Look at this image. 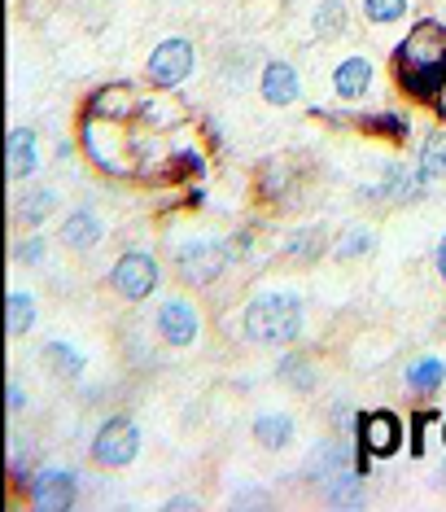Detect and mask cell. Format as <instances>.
I'll use <instances>...</instances> for the list:
<instances>
[{
    "label": "cell",
    "instance_id": "6da1fadb",
    "mask_svg": "<svg viewBox=\"0 0 446 512\" xmlns=\"http://www.w3.org/2000/svg\"><path fill=\"white\" fill-rule=\"evenodd\" d=\"M442 75H446V27L442 22H420L403 40V49H398V79H403L407 92L429 97V92H438Z\"/></svg>",
    "mask_w": 446,
    "mask_h": 512
},
{
    "label": "cell",
    "instance_id": "7a4b0ae2",
    "mask_svg": "<svg viewBox=\"0 0 446 512\" xmlns=\"http://www.w3.org/2000/svg\"><path fill=\"white\" fill-rule=\"evenodd\" d=\"M245 333L263 346L293 342V333H298V302L280 298V294H267V298L250 302V311H245Z\"/></svg>",
    "mask_w": 446,
    "mask_h": 512
},
{
    "label": "cell",
    "instance_id": "3957f363",
    "mask_svg": "<svg viewBox=\"0 0 446 512\" xmlns=\"http://www.w3.org/2000/svg\"><path fill=\"white\" fill-rule=\"evenodd\" d=\"M189 71H193V44L189 40H167L154 49V57H149V79L162 88L184 84Z\"/></svg>",
    "mask_w": 446,
    "mask_h": 512
},
{
    "label": "cell",
    "instance_id": "277c9868",
    "mask_svg": "<svg viewBox=\"0 0 446 512\" xmlns=\"http://www.w3.org/2000/svg\"><path fill=\"white\" fill-rule=\"evenodd\" d=\"M136 447H140V434L132 421H110L101 425L97 442H92V456L101 464H110V469H119V464H132L136 460Z\"/></svg>",
    "mask_w": 446,
    "mask_h": 512
},
{
    "label": "cell",
    "instance_id": "5b68a950",
    "mask_svg": "<svg viewBox=\"0 0 446 512\" xmlns=\"http://www.w3.org/2000/svg\"><path fill=\"white\" fill-rule=\"evenodd\" d=\"M158 285V263L149 259V254H123L119 267H114V289H119L123 298H149Z\"/></svg>",
    "mask_w": 446,
    "mask_h": 512
},
{
    "label": "cell",
    "instance_id": "8992f818",
    "mask_svg": "<svg viewBox=\"0 0 446 512\" xmlns=\"http://www.w3.org/2000/svg\"><path fill=\"white\" fill-rule=\"evenodd\" d=\"M363 447L368 456H394L403 447V425H398L394 412H372L363 416Z\"/></svg>",
    "mask_w": 446,
    "mask_h": 512
},
{
    "label": "cell",
    "instance_id": "52a82bcc",
    "mask_svg": "<svg viewBox=\"0 0 446 512\" xmlns=\"http://www.w3.org/2000/svg\"><path fill=\"white\" fill-rule=\"evenodd\" d=\"M175 259H180L184 267V276L189 281H215L219 276V267H223V250L215 246V241H193V246H184V250H175Z\"/></svg>",
    "mask_w": 446,
    "mask_h": 512
},
{
    "label": "cell",
    "instance_id": "ba28073f",
    "mask_svg": "<svg viewBox=\"0 0 446 512\" xmlns=\"http://www.w3.org/2000/svg\"><path fill=\"white\" fill-rule=\"evenodd\" d=\"M158 329L167 342L175 346H189L193 337H197V316H193V307L184 298H171V302H162V311H158Z\"/></svg>",
    "mask_w": 446,
    "mask_h": 512
},
{
    "label": "cell",
    "instance_id": "9c48e42d",
    "mask_svg": "<svg viewBox=\"0 0 446 512\" xmlns=\"http://www.w3.org/2000/svg\"><path fill=\"white\" fill-rule=\"evenodd\" d=\"M372 84V62L368 57H346L342 66H337V75H333V88H337V97H363Z\"/></svg>",
    "mask_w": 446,
    "mask_h": 512
},
{
    "label": "cell",
    "instance_id": "30bf717a",
    "mask_svg": "<svg viewBox=\"0 0 446 512\" xmlns=\"http://www.w3.org/2000/svg\"><path fill=\"white\" fill-rule=\"evenodd\" d=\"M263 97L272 101V106H289V101H298V71H293L289 62H272L263 75Z\"/></svg>",
    "mask_w": 446,
    "mask_h": 512
},
{
    "label": "cell",
    "instance_id": "8fae6325",
    "mask_svg": "<svg viewBox=\"0 0 446 512\" xmlns=\"http://www.w3.org/2000/svg\"><path fill=\"white\" fill-rule=\"evenodd\" d=\"M70 499H75V477L70 473H40V482H35V504L40 508H66Z\"/></svg>",
    "mask_w": 446,
    "mask_h": 512
},
{
    "label": "cell",
    "instance_id": "7c38bea8",
    "mask_svg": "<svg viewBox=\"0 0 446 512\" xmlns=\"http://www.w3.org/2000/svg\"><path fill=\"white\" fill-rule=\"evenodd\" d=\"M136 110H140V101L132 97L127 84L101 88L97 97H92V114H101V119H127V114H136Z\"/></svg>",
    "mask_w": 446,
    "mask_h": 512
},
{
    "label": "cell",
    "instance_id": "4fadbf2b",
    "mask_svg": "<svg viewBox=\"0 0 446 512\" xmlns=\"http://www.w3.org/2000/svg\"><path fill=\"white\" fill-rule=\"evenodd\" d=\"M35 171V136L27 132V127H18L14 136H9V176L22 180Z\"/></svg>",
    "mask_w": 446,
    "mask_h": 512
},
{
    "label": "cell",
    "instance_id": "5bb4252c",
    "mask_svg": "<svg viewBox=\"0 0 446 512\" xmlns=\"http://www.w3.org/2000/svg\"><path fill=\"white\" fill-rule=\"evenodd\" d=\"M62 237H66V246H70V250H88V246H97L101 224H97V219H92L88 211H75V215L66 219Z\"/></svg>",
    "mask_w": 446,
    "mask_h": 512
},
{
    "label": "cell",
    "instance_id": "9a60e30c",
    "mask_svg": "<svg viewBox=\"0 0 446 512\" xmlns=\"http://www.w3.org/2000/svg\"><path fill=\"white\" fill-rule=\"evenodd\" d=\"M442 377H446V368H442V359H416L412 368H407V386L412 390H438L442 386Z\"/></svg>",
    "mask_w": 446,
    "mask_h": 512
},
{
    "label": "cell",
    "instance_id": "2e32d148",
    "mask_svg": "<svg viewBox=\"0 0 446 512\" xmlns=\"http://www.w3.org/2000/svg\"><path fill=\"white\" fill-rule=\"evenodd\" d=\"M289 434H293V425L285 421V416L267 412V416H258V421H254V438L263 442V447H285Z\"/></svg>",
    "mask_w": 446,
    "mask_h": 512
},
{
    "label": "cell",
    "instance_id": "e0dca14e",
    "mask_svg": "<svg viewBox=\"0 0 446 512\" xmlns=\"http://www.w3.org/2000/svg\"><path fill=\"white\" fill-rule=\"evenodd\" d=\"M420 171L425 176H446V132H433L420 149Z\"/></svg>",
    "mask_w": 446,
    "mask_h": 512
},
{
    "label": "cell",
    "instance_id": "ac0fdd59",
    "mask_svg": "<svg viewBox=\"0 0 446 512\" xmlns=\"http://www.w3.org/2000/svg\"><path fill=\"white\" fill-rule=\"evenodd\" d=\"M342 22H346V14H342V5H337V0H324V5L315 9V27H320V36H337V31H342Z\"/></svg>",
    "mask_w": 446,
    "mask_h": 512
},
{
    "label": "cell",
    "instance_id": "d6986e66",
    "mask_svg": "<svg viewBox=\"0 0 446 512\" xmlns=\"http://www.w3.org/2000/svg\"><path fill=\"white\" fill-rule=\"evenodd\" d=\"M27 324H31V298L14 294V298H9V333L22 337V333H27Z\"/></svg>",
    "mask_w": 446,
    "mask_h": 512
},
{
    "label": "cell",
    "instance_id": "ffe728a7",
    "mask_svg": "<svg viewBox=\"0 0 446 512\" xmlns=\"http://www.w3.org/2000/svg\"><path fill=\"white\" fill-rule=\"evenodd\" d=\"M363 9H368L372 22H394V18H403L407 0H363Z\"/></svg>",
    "mask_w": 446,
    "mask_h": 512
},
{
    "label": "cell",
    "instance_id": "44dd1931",
    "mask_svg": "<svg viewBox=\"0 0 446 512\" xmlns=\"http://www.w3.org/2000/svg\"><path fill=\"white\" fill-rule=\"evenodd\" d=\"M53 211V193L44 189V193H31L27 197V206H22V219H27V224H35V219H44Z\"/></svg>",
    "mask_w": 446,
    "mask_h": 512
},
{
    "label": "cell",
    "instance_id": "7402d4cb",
    "mask_svg": "<svg viewBox=\"0 0 446 512\" xmlns=\"http://www.w3.org/2000/svg\"><path fill=\"white\" fill-rule=\"evenodd\" d=\"M350 237H355V241H346V246L337 250V254H342V259H350V254H363V250L372 246V241H368V232H350Z\"/></svg>",
    "mask_w": 446,
    "mask_h": 512
},
{
    "label": "cell",
    "instance_id": "603a6c76",
    "mask_svg": "<svg viewBox=\"0 0 446 512\" xmlns=\"http://www.w3.org/2000/svg\"><path fill=\"white\" fill-rule=\"evenodd\" d=\"M315 237H320V232H302V241H293V246H289V259H302V254H311Z\"/></svg>",
    "mask_w": 446,
    "mask_h": 512
},
{
    "label": "cell",
    "instance_id": "cb8c5ba5",
    "mask_svg": "<svg viewBox=\"0 0 446 512\" xmlns=\"http://www.w3.org/2000/svg\"><path fill=\"white\" fill-rule=\"evenodd\" d=\"M438 267H442V276H446V241H442V250H438Z\"/></svg>",
    "mask_w": 446,
    "mask_h": 512
}]
</instances>
